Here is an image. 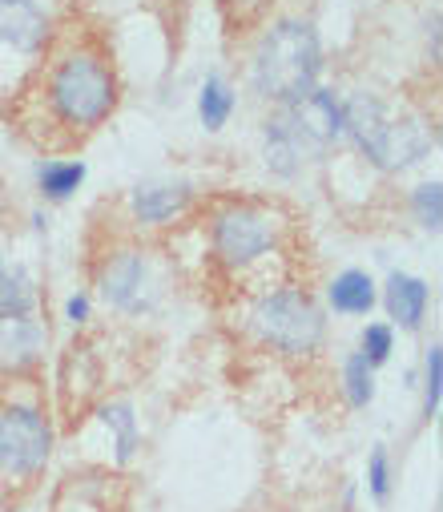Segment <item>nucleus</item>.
I'll use <instances>...</instances> for the list:
<instances>
[{
    "label": "nucleus",
    "mask_w": 443,
    "mask_h": 512,
    "mask_svg": "<svg viewBox=\"0 0 443 512\" xmlns=\"http://www.w3.org/2000/svg\"><path fill=\"white\" fill-rule=\"evenodd\" d=\"M250 331L258 335V343H266L278 355L307 359L327 339V315L315 303V295L299 287H278L250 307Z\"/></svg>",
    "instance_id": "nucleus-6"
},
{
    "label": "nucleus",
    "mask_w": 443,
    "mask_h": 512,
    "mask_svg": "<svg viewBox=\"0 0 443 512\" xmlns=\"http://www.w3.org/2000/svg\"><path fill=\"white\" fill-rule=\"evenodd\" d=\"M0 512H5V488H0Z\"/></svg>",
    "instance_id": "nucleus-27"
},
{
    "label": "nucleus",
    "mask_w": 443,
    "mask_h": 512,
    "mask_svg": "<svg viewBox=\"0 0 443 512\" xmlns=\"http://www.w3.org/2000/svg\"><path fill=\"white\" fill-rule=\"evenodd\" d=\"M89 311H93V303H89V295H73V299L65 303V319H69L73 327H81V323H89Z\"/></svg>",
    "instance_id": "nucleus-23"
},
{
    "label": "nucleus",
    "mask_w": 443,
    "mask_h": 512,
    "mask_svg": "<svg viewBox=\"0 0 443 512\" xmlns=\"http://www.w3.org/2000/svg\"><path fill=\"white\" fill-rule=\"evenodd\" d=\"M210 254L218 259V267H226L230 275H242L258 263H266L270 254H278L282 246V214L270 210L266 202H222L210 222Z\"/></svg>",
    "instance_id": "nucleus-5"
},
{
    "label": "nucleus",
    "mask_w": 443,
    "mask_h": 512,
    "mask_svg": "<svg viewBox=\"0 0 443 512\" xmlns=\"http://www.w3.org/2000/svg\"><path fill=\"white\" fill-rule=\"evenodd\" d=\"M439 396H443V347L439 339L423 351V408H419V420L431 424L439 416Z\"/></svg>",
    "instance_id": "nucleus-19"
},
{
    "label": "nucleus",
    "mask_w": 443,
    "mask_h": 512,
    "mask_svg": "<svg viewBox=\"0 0 443 512\" xmlns=\"http://www.w3.org/2000/svg\"><path fill=\"white\" fill-rule=\"evenodd\" d=\"M53 456V424L37 404L0 400V476L5 484H33Z\"/></svg>",
    "instance_id": "nucleus-7"
},
{
    "label": "nucleus",
    "mask_w": 443,
    "mask_h": 512,
    "mask_svg": "<svg viewBox=\"0 0 443 512\" xmlns=\"http://www.w3.org/2000/svg\"><path fill=\"white\" fill-rule=\"evenodd\" d=\"M359 351L367 355L371 367H383L395 351V327L391 323H367L363 335H359Z\"/></svg>",
    "instance_id": "nucleus-22"
},
{
    "label": "nucleus",
    "mask_w": 443,
    "mask_h": 512,
    "mask_svg": "<svg viewBox=\"0 0 443 512\" xmlns=\"http://www.w3.org/2000/svg\"><path fill=\"white\" fill-rule=\"evenodd\" d=\"M234 109H238L234 85L222 73H210L202 81V89H198V117H202V125H206L210 134H218V130H226V125H230Z\"/></svg>",
    "instance_id": "nucleus-14"
},
{
    "label": "nucleus",
    "mask_w": 443,
    "mask_h": 512,
    "mask_svg": "<svg viewBox=\"0 0 443 512\" xmlns=\"http://www.w3.org/2000/svg\"><path fill=\"white\" fill-rule=\"evenodd\" d=\"M411 214H415V222H419L423 230L439 234V226H443V186H439V178L419 182V186L411 190Z\"/></svg>",
    "instance_id": "nucleus-20"
},
{
    "label": "nucleus",
    "mask_w": 443,
    "mask_h": 512,
    "mask_svg": "<svg viewBox=\"0 0 443 512\" xmlns=\"http://www.w3.org/2000/svg\"><path fill=\"white\" fill-rule=\"evenodd\" d=\"M25 315H37V283L25 267H5L0 271V323Z\"/></svg>",
    "instance_id": "nucleus-16"
},
{
    "label": "nucleus",
    "mask_w": 443,
    "mask_h": 512,
    "mask_svg": "<svg viewBox=\"0 0 443 512\" xmlns=\"http://www.w3.org/2000/svg\"><path fill=\"white\" fill-rule=\"evenodd\" d=\"M53 37V21L37 0H0V45L25 57L41 53Z\"/></svg>",
    "instance_id": "nucleus-10"
},
{
    "label": "nucleus",
    "mask_w": 443,
    "mask_h": 512,
    "mask_svg": "<svg viewBox=\"0 0 443 512\" xmlns=\"http://www.w3.org/2000/svg\"><path fill=\"white\" fill-rule=\"evenodd\" d=\"M5 267H9V263H5V250H0V271H5Z\"/></svg>",
    "instance_id": "nucleus-26"
},
{
    "label": "nucleus",
    "mask_w": 443,
    "mask_h": 512,
    "mask_svg": "<svg viewBox=\"0 0 443 512\" xmlns=\"http://www.w3.org/2000/svg\"><path fill=\"white\" fill-rule=\"evenodd\" d=\"M222 5H226V9H234L238 17H258V13L270 5V0H222Z\"/></svg>",
    "instance_id": "nucleus-24"
},
{
    "label": "nucleus",
    "mask_w": 443,
    "mask_h": 512,
    "mask_svg": "<svg viewBox=\"0 0 443 512\" xmlns=\"http://www.w3.org/2000/svg\"><path fill=\"white\" fill-rule=\"evenodd\" d=\"M343 142V97L315 85L307 97L274 105L262 121V162L274 178H299Z\"/></svg>",
    "instance_id": "nucleus-1"
},
{
    "label": "nucleus",
    "mask_w": 443,
    "mask_h": 512,
    "mask_svg": "<svg viewBox=\"0 0 443 512\" xmlns=\"http://www.w3.org/2000/svg\"><path fill=\"white\" fill-rule=\"evenodd\" d=\"M85 174H89V166L81 158H49V162L37 166V190L49 202H69L81 190Z\"/></svg>",
    "instance_id": "nucleus-15"
},
{
    "label": "nucleus",
    "mask_w": 443,
    "mask_h": 512,
    "mask_svg": "<svg viewBox=\"0 0 443 512\" xmlns=\"http://www.w3.org/2000/svg\"><path fill=\"white\" fill-rule=\"evenodd\" d=\"M194 206L190 182H141L129 190V214L141 226H174Z\"/></svg>",
    "instance_id": "nucleus-9"
},
{
    "label": "nucleus",
    "mask_w": 443,
    "mask_h": 512,
    "mask_svg": "<svg viewBox=\"0 0 443 512\" xmlns=\"http://www.w3.org/2000/svg\"><path fill=\"white\" fill-rule=\"evenodd\" d=\"M45 347H49V331L37 315L0 323V371H9V375L33 371L45 359Z\"/></svg>",
    "instance_id": "nucleus-11"
},
{
    "label": "nucleus",
    "mask_w": 443,
    "mask_h": 512,
    "mask_svg": "<svg viewBox=\"0 0 443 512\" xmlns=\"http://www.w3.org/2000/svg\"><path fill=\"white\" fill-rule=\"evenodd\" d=\"M343 396H347V404L355 412H363V408L375 404V367L367 363L363 351H351L343 359Z\"/></svg>",
    "instance_id": "nucleus-17"
},
{
    "label": "nucleus",
    "mask_w": 443,
    "mask_h": 512,
    "mask_svg": "<svg viewBox=\"0 0 443 512\" xmlns=\"http://www.w3.org/2000/svg\"><path fill=\"white\" fill-rule=\"evenodd\" d=\"M323 37L307 17H278L250 53V89L270 105L307 97L323 77Z\"/></svg>",
    "instance_id": "nucleus-3"
},
{
    "label": "nucleus",
    "mask_w": 443,
    "mask_h": 512,
    "mask_svg": "<svg viewBox=\"0 0 443 512\" xmlns=\"http://www.w3.org/2000/svg\"><path fill=\"white\" fill-rule=\"evenodd\" d=\"M343 138L383 174H403L431 154V134L411 113H395L379 93L343 97Z\"/></svg>",
    "instance_id": "nucleus-4"
},
{
    "label": "nucleus",
    "mask_w": 443,
    "mask_h": 512,
    "mask_svg": "<svg viewBox=\"0 0 443 512\" xmlns=\"http://www.w3.org/2000/svg\"><path fill=\"white\" fill-rule=\"evenodd\" d=\"M101 424L113 432V440H117V464H129L133 456H137V444H141V428H137V416H133V408L129 404H105L101 408Z\"/></svg>",
    "instance_id": "nucleus-18"
},
{
    "label": "nucleus",
    "mask_w": 443,
    "mask_h": 512,
    "mask_svg": "<svg viewBox=\"0 0 443 512\" xmlns=\"http://www.w3.org/2000/svg\"><path fill=\"white\" fill-rule=\"evenodd\" d=\"M383 307H387V315H391L395 327L423 331L427 311H431V287H427V279L407 275V271H391L387 275V287H383Z\"/></svg>",
    "instance_id": "nucleus-12"
},
{
    "label": "nucleus",
    "mask_w": 443,
    "mask_h": 512,
    "mask_svg": "<svg viewBox=\"0 0 443 512\" xmlns=\"http://www.w3.org/2000/svg\"><path fill=\"white\" fill-rule=\"evenodd\" d=\"M97 291L105 299V307L125 311V315H141L154 307V271H150V250L141 246H125L113 250L97 271Z\"/></svg>",
    "instance_id": "nucleus-8"
},
{
    "label": "nucleus",
    "mask_w": 443,
    "mask_h": 512,
    "mask_svg": "<svg viewBox=\"0 0 443 512\" xmlns=\"http://www.w3.org/2000/svg\"><path fill=\"white\" fill-rule=\"evenodd\" d=\"M327 303H331L335 315L363 319V315L375 311V303H379V287H375V279H371L367 271L347 267V271H339V275L327 283Z\"/></svg>",
    "instance_id": "nucleus-13"
},
{
    "label": "nucleus",
    "mask_w": 443,
    "mask_h": 512,
    "mask_svg": "<svg viewBox=\"0 0 443 512\" xmlns=\"http://www.w3.org/2000/svg\"><path fill=\"white\" fill-rule=\"evenodd\" d=\"M395 488V472H391V452L383 444H375V452L367 456V492L375 504H387Z\"/></svg>",
    "instance_id": "nucleus-21"
},
{
    "label": "nucleus",
    "mask_w": 443,
    "mask_h": 512,
    "mask_svg": "<svg viewBox=\"0 0 443 512\" xmlns=\"http://www.w3.org/2000/svg\"><path fill=\"white\" fill-rule=\"evenodd\" d=\"M41 93H45V105L61 130L69 138H85L113 117V109L121 101V81L101 49L77 45V49H65L61 57H53Z\"/></svg>",
    "instance_id": "nucleus-2"
},
{
    "label": "nucleus",
    "mask_w": 443,
    "mask_h": 512,
    "mask_svg": "<svg viewBox=\"0 0 443 512\" xmlns=\"http://www.w3.org/2000/svg\"><path fill=\"white\" fill-rule=\"evenodd\" d=\"M427 53H431V65H439V13H431L427 21Z\"/></svg>",
    "instance_id": "nucleus-25"
}]
</instances>
